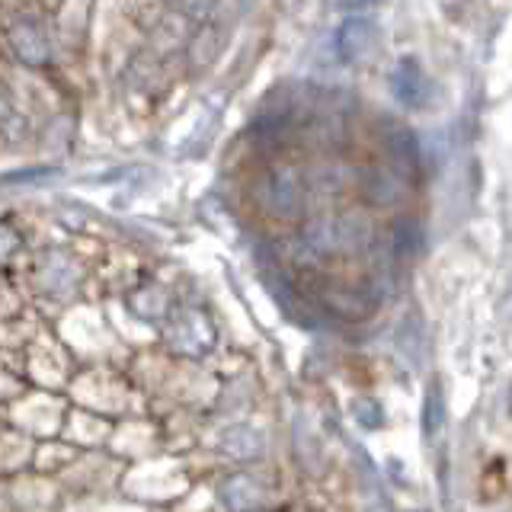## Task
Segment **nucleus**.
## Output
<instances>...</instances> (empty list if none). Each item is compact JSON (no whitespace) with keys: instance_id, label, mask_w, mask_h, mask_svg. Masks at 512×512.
<instances>
[{"instance_id":"7","label":"nucleus","mask_w":512,"mask_h":512,"mask_svg":"<svg viewBox=\"0 0 512 512\" xmlns=\"http://www.w3.org/2000/svg\"><path fill=\"white\" fill-rule=\"evenodd\" d=\"M221 500L231 512H244V509H250L256 500H260V490H256V484L250 477L237 474V477H228L221 484Z\"/></svg>"},{"instance_id":"11","label":"nucleus","mask_w":512,"mask_h":512,"mask_svg":"<svg viewBox=\"0 0 512 512\" xmlns=\"http://www.w3.org/2000/svg\"><path fill=\"white\" fill-rule=\"evenodd\" d=\"M13 250H16V234L0 224V260H4V256H10Z\"/></svg>"},{"instance_id":"6","label":"nucleus","mask_w":512,"mask_h":512,"mask_svg":"<svg viewBox=\"0 0 512 512\" xmlns=\"http://www.w3.org/2000/svg\"><path fill=\"white\" fill-rule=\"evenodd\" d=\"M221 452L228 458L247 461L263 452V439H260V432H253L247 426H231V429H224V436H221Z\"/></svg>"},{"instance_id":"2","label":"nucleus","mask_w":512,"mask_h":512,"mask_svg":"<svg viewBox=\"0 0 512 512\" xmlns=\"http://www.w3.org/2000/svg\"><path fill=\"white\" fill-rule=\"evenodd\" d=\"M378 45V23L368 13H349L333 36V52L343 64H356Z\"/></svg>"},{"instance_id":"10","label":"nucleus","mask_w":512,"mask_h":512,"mask_svg":"<svg viewBox=\"0 0 512 512\" xmlns=\"http://www.w3.org/2000/svg\"><path fill=\"white\" fill-rule=\"evenodd\" d=\"M378 4V0H336V7H340L343 13H365L372 10Z\"/></svg>"},{"instance_id":"8","label":"nucleus","mask_w":512,"mask_h":512,"mask_svg":"<svg viewBox=\"0 0 512 512\" xmlns=\"http://www.w3.org/2000/svg\"><path fill=\"white\" fill-rule=\"evenodd\" d=\"M20 128H23V119H20V112H16L13 96L0 90V132H4V135H16Z\"/></svg>"},{"instance_id":"9","label":"nucleus","mask_w":512,"mask_h":512,"mask_svg":"<svg viewBox=\"0 0 512 512\" xmlns=\"http://www.w3.org/2000/svg\"><path fill=\"white\" fill-rule=\"evenodd\" d=\"M439 426H442V397L436 388H432L426 397V436H432Z\"/></svg>"},{"instance_id":"4","label":"nucleus","mask_w":512,"mask_h":512,"mask_svg":"<svg viewBox=\"0 0 512 512\" xmlns=\"http://www.w3.org/2000/svg\"><path fill=\"white\" fill-rule=\"evenodd\" d=\"M391 90L397 96V103L407 106V109H423L432 100L429 77H426V71L413 58L397 61V68L391 71Z\"/></svg>"},{"instance_id":"3","label":"nucleus","mask_w":512,"mask_h":512,"mask_svg":"<svg viewBox=\"0 0 512 512\" xmlns=\"http://www.w3.org/2000/svg\"><path fill=\"white\" fill-rule=\"evenodd\" d=\"M301 199V183L292 170H269V176L260 183V205L269 215L288 218L295 215Z\"/></svg>"},{"instance_id":"1","label":"nucleus","mask_w":512,"mask_h":512,"mask_svg":"<svg viewBox=\"0 0 512 512\" xmlns=\"http://www.w3.org/2000/svg\"><path fill=\"white\" fill-rule=\"evenodd\" d=\"M4 39H7L10 55L29 71H45L48 61L55 55V39H52V32H48V23L42 20V13L29 7L7 13Z\"/></svg>"},{"instance_id":"5","label":"nucleus","mask_w":512,"mask_h":512,"mask_svg":"<svg viewBox=\"0 0 512 512\" xmlns=\"http://www.w3.org/2000/svg\"><path fill=\"white\" fill-rule=\"evenodd\" d=\"M208 343H212V327H208V320L199 311H186L176 317V324L170 327V346L196 356Z\"/></svg>"}]
</instances>
